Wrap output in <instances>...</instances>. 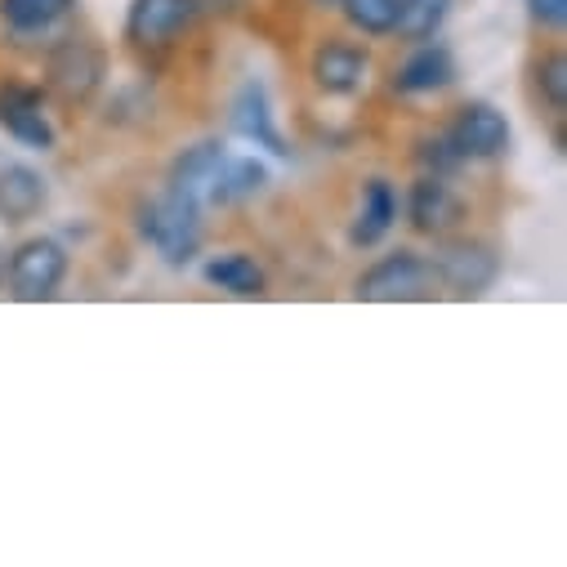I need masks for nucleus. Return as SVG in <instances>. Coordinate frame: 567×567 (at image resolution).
I'll list each match as a JSON object with an SVG mask.
<instances>
[{"label":"nucleus","instance_id":"1a4fd4ad","mask_svg":"<svg viewBox=\"0 0 567 567\" xmlns=\"http://www.w3.org/2000/svg\"><path fill=\"white\" fill-rule=\"evenodd\" d=\"M447 138L465 162H496L509 153V121L492 103H465L447 125Z\"/></svg>","mask_w":567,"mask_h":567},{"label":"nucleus","instance_id":"412c9836","mask_svg":"<svg viewBox=\"0 0 567 567\" xmlns=\"http://www.w3.org/2000/svg\"><path fill=\"white\" fill-rule=\"evenodd\" d=\"M415 166H420L424 175L452 179V175L465 166V157L452 148V138H447V134H434V138H420V144H415Z\"/></svg>","mask_w":567,"mask_h":567},{"label":"nucleus","instance_id":"393cba45","mask_svg":"<svg viewBox=\"0 0 567 567\" xmlns=\"http://www.w3.org/2000/svg\"><path fill=\"white\" fill-rule=\"evenodd\" d=\"M0 281H6V255H0Z\"/></svg>","mask_w":567,"mask_h":567},{"label":"nucleus","instance_id":"20e7f679","mask_svg":"<svg viewBox=\"0 0 567 567\" xmlns=\"http://www.w3.org/2000/svg\"><path fill=\"white\" fill-rule=\"evenodd\" d=\"M228 162H233V153L219 138H202V144L184 148V157H175L166 184H171V193L188 197L197 210L228 206Z\"/></svg>","mask_w":567,"mask_h":567},{"label":"nucleus","instance_id":"f03ea898","mask_svg":"<svg viewBox=\"0 0 567 567\" xmlns=\"http://www.w3.org/2000/svg\"><path fill=\"white\" fill-rule=\"evenodd\" d=\"M138 237H144L166 264L179 268V264L197 259V250H202V210L188 197L166 188L162 197L138 206Z\"/></svg>","mask_w":567,"mask_h":567},{"label":"nucleus","instance_id":"ddd939ff","mask_svg":"<svg viewBox=\"0 0 567 567\" xmlns=\"http://www.w3.org/2000/svg\"><path fill=\"white\" fill-rule=\"evenodd\" d=\"M233 130L255 148H268L272 157H291V144L281 138L277 121H272V103H268V90L259 81H246L233 99Z\"/></svg>","mask_w":567,"mask_h":567},{"label":"nucleus","instance_id":"4468645a","mask_svg":"<svg viewBox=\"0 0 567 567\" xmlns=\"http://www.w3.org/2000/svg\"><path fill=\"white\" fill-rule=\"evenodd\" d=\"M76 14V0H0V23L14 41L54 37Z\"/></svg>","mask_w":567,"mask_h":567},{"label":"nucleus","instance_id":"aec40b11","mask_svg":"<svg viewBox=\"0 0 567 567\" xmlns=\"http://www.w3.org/2000/svg\"><path fill=\"white\" fill-rule=\"evenodd\" d=\"M340 10L353 32L375 37V41L393 37V28H398V0H340Z\"/></svg>","mask_w":567,"mask_h":567},{"label":"nucleus","instance_id":"423d86ee","mask_svg":"<svg viewBox=\"0 0 567 567\" xmlns=\"http://www.w3.org/2000/svg\"><path fill=\"white\" fill-rule=\"evenodd\" d=\"M434 272H439V287H447L452 296L470 300V296H483V291L496 287L501 255H496V246H487L478 237H452V241L439 246Z\"/></svg>","mask_w":567,"mask_h":567},{"label":"nucleus","instance_id":"4be33fe9","mask_svg":"<svg viewBox=\"0 0 567 567\" xmlns=\"http://www.w3.org/2000/svg\"><path fill=\"white\" fill-rule=\"evenodd\" d=\"M264 184H268L264 162H255V157H233V162H228V206H233V202H246V197H255V193H264Z\"/></svg>","mask_w":567,"mask_h":567},{"label":"nucleus","instance_id":"5701e85b","mask_svg":"<svg viewBox=\"0 0 567 567\" xmlns=\"http://www.w3.org/2000/svg\"><path fill=\"white\" fill-rule=\"evenodd\" d=\"M527 19L545 32H558L567 23V0H527Z\"/></svg>","mask_w":567,"mask_h":567},{"label":"nucleus","instance_id":"a211bd4d","mask_svg":"<svg viewBox=\"0 0 567 567\" xmlns=\"http://www.w3.org/2000/svg\"><path fill=\"white\" fill-rule=\"evenodd\" d=\"M452 10V0H398V37L402 41H430L439 37L443 19Z\"/></svg>","mask_w":567,"mask_h":567},{"label":"nucleus","instance_id":"f257e3e1","mask_svg":"<svg viewBox=\"0 0 567 567\" xmlns=\"http://www.w3.org/2000/svg\"><path fill=\"white\" fill-rule=\"evenodd\" d=\"M434 291H439L434 259L415 250H389L353 281V296L367 305H411V300H430Z\"/></svg>","mask_w":567,"mask_h":567},{"label":"nucleus","instance_id":"dca6fc26","mask_svg":"<svg viewBox=\"0 0 567 567\" xmlns=\"http://www.w3.org/2000/svg\"><path fill=\"white\" fill-rule=\"evenodd\" d=\"M398 210H402L398 188H393L389 179H371L367 193H362V210H358V219H353V228H349V241L362 246V250L380 246V241L389 237V228L398 224Z\"/></svg>","mask_w":567,"mask_h":567},{"label":"nucleus","instance_id":"2eb2a0df","mask_svg":"<svg viewBox=\"0 0 567 567\" xmlns=\"http://www.w3.org/2000/svg\"><path fill=\"white\" fill-rule=\"evenodd\" d=\"M45 179L32 166H0V224H28L45 210Z\"/></svg>","mask_w":567,"mask_h":567},{"label":"nucleus","instance_id":"9b49d317","mask_svg":"<svg viewBox=\"0 0 567 567\" xmlns=\"http://www.w3.org/2000/svg\"><path fill=\"white\" fill-rule=\"evenodd\" d=\"M367 68H371V59H367L362 45L331 37V41H322L318 54H313V85H318L322 94H331V99H349V94L362 90Z\"/></svg>","mask_w":567,"mask_h":567},{"label":"nucleus","instance_id":"f8f14e48","mask_svg":"<svg viewBox=\"0 0 567 567\" xmlns=\"http://www.w3.org/2000/svg\"><path fill=\"white\" fill-rule=\"evenodd\" d=\"M456 81V54L443 41H415V50L402 59V68L393 72V90L398 94H439Z\"/></svg>","mask_w":567,"mask_h":567},{"label":"nucleus","instance_id":"6ab92c4d","mask_svg":"<svg viewBox=\"0 0 567 567\" xmlns=\"http://www.w3.org/2000/svg\"><path fill=\"white\" fill-rule=\"evenodd\" d=\"M532 81H536V94L540 103L563 116L567 112V54L563 50H545L536 63H532Z\"/></svg>","mask_w":567,"mask_h":567},{"label":"nucleus","instance_id":"9d476101","mask_svg":"<svg viewBox=\"0 0 567 567\" xmlns=\"http://www.w3.org/2000/svg\"><path fill=\"white\" fill-rule=\"evenodd\" d=\"M406 219H411V228L424 233V237H447L452 228H461L465 202H461V193H456L447 179L420 175V179L411 184V193H406Z\"/></svg>","mask_w":567,"mask_h":567},{"label":"nucleus","instance_id":"39448f33","mask_svg":"<svg viewBox=\"0 0 567 567\" xmlns=\"http://www.w3.org/2000/svg\"><path fill=\"white\" fill-rule=\"evenodd\" d=\"M107 76V59L85 37H59L45 59V81L63 103H90Z\"/></svg>","mask_w":567,"mask_h":567},{"label":"nucleus","instance_id":"7ed1b4c3","mask_svg":"<svg viewBox=\"0 0 567 567\" xmlns=\"http://www.w3.org/2000/svg\"><path fill=\"white\" fill-rule=\"evenodd\" d=\"M68 277V250L54 237H28L23 246L10 250L6 259V281L14 300H54Z\"/></svg>","mask_w":567,"mask_h":567},{"label":"nucleus","instance_id":"f3484780","mask_svg":"<svg viewBox=\"0 0 567 567\" xmlns=\"http://www.w3.org/2000/svg\"><path fill=\"white\" fill-rule=\"evenodd\" d=\"M206 281H210V287H219V291H228V296H241V300L264 296V287H268L264 268L246 250H228V255L206 259Z\"/></svg>","mask_w":567,"mask_h":567},{"label":"nucleus","instance_id":"6e6552de","mask_svg":"<svg viewBox=\"0 0 567 567\" xmlns=\"http://www.w3.org/2000/svg\"><path fill=\"white\" fill-rule=\"evenodd\" d=\"M0 130L32 153H50L59 144L54 121L45 112V94L37 85H23V81L0 85Z\"/></svg>","mask_w":567,"mask_h":567},{"label":"nucleus","instance_id":"b1692460","mask_svg":"<svg viewBox=\"0 0 567 567\" xmlns=\"http://www.w3.org/2000/svg\"><path fill=\"white\" fill-rule=\"evenodd\" d=\"M313 6H340V0H313Z\"/></svg>","mask_w":567,"mask_h":567},{"label":"nucleus","instance_id":"0eeeda50","mask_svg":"<svg viewBox=\"0 0 567 567\" xmlns=\"http://www.w3.org/2000/svg\"><path fill=\"white\" fill-rule=\"evenodd\" d=\"M202 14V0H130L125 41L134 50H171Z\"/></svg>","mask_w":567,"mask_h":567}]
</instances>
